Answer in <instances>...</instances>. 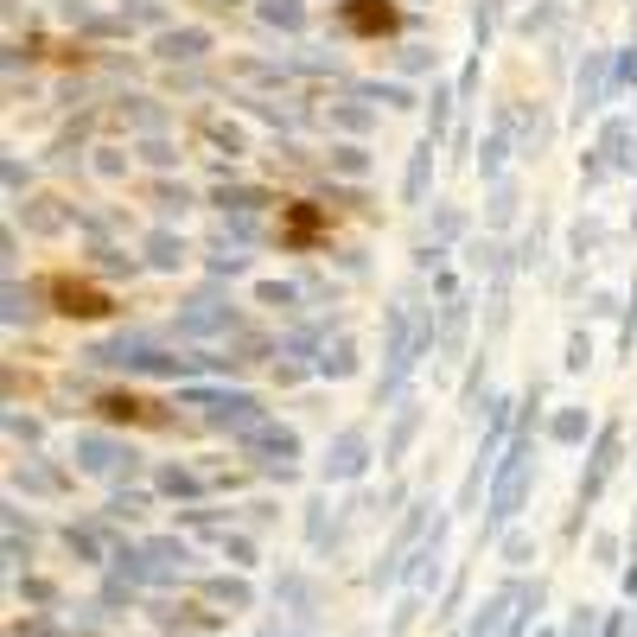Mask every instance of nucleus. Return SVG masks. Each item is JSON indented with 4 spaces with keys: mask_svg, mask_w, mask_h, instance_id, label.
<instances>
[{
    "mask_svg": "<svg viewBox=\"0 0 637 637\" xmlns=\"http://www.w3.org/2000/svg\"><path fill=\"white\" fill-rule=\"evenodd\" d=\"M529 485H536V440H529V434H516V440H510V453L497 459V472H491V516H485V542H504V536H510V523H516V510H523Z\"/></svg>",
    "mask_w": 637,
    "mask_h": 637,
    "instance_id": "obj_1",
    "label": "nucleus"
},
{
    "mask_svg": "<svg viewBox=\"0 0 637 637\" xmlns=\"http://www.w3.org/2000/svg\"><path fill=\"white\" fill-rule=\"evenodd\" d=\"M179 402L198 408L211 427H230V434H249V427L268 421V408L255 402L249 389H198V383H192V389H179Z\"/></svg>",
    "mask_w": 637,
    "mask_h": 637,
    "instance_id": "obj_2",
    "label": "nucleus"
},
{
    "mask_svg": "<svg viewBox=\"0 0 637 637\" xmlns=\"http://www.w3.org/2000/svg\"><path fill=\"white\" fill-rule=\"evenodd\" d=\"M618 446H625V427L618 421H606L593 434V453H587V472H580V485H574V516H567V536L580 529V516H587L593 504H599V491H606V478L618 472Z\"/></svg>",
    "mask_w": 637,
    "mask_h": 637,
    "instance_id": "obj_3",
    "label": "nucleus"
},
{
    "mask_svg": "<svg viewBox=\"0 0 637 637\" xmlns=\"http://www.w3.org/2000/svg\"><path fill=\"white\" fill-rule=\"evenodd\" d=\"M236 453L255 459L268 478H294V459H300V434L287 421H262V427H249V434H236Z\"/></svg>",
    "mask_w": 637,
    "mask_h": 637,
    "instance_id": "obj_4",
    "label": "nucleus"
},
{
    "mask_svg": "<svg viewBox=\"0 0 637 637\" xmlns=\"http://www.w3.org/2000/svg\"><path fill=\"white\" fill-rule=\"evenodd\" d=\"M71 459L90 478H134V472H141V453H134L122 434H77Z\"/></svg>",
    "mask_w": 637,
    "mask_h": 637,
    "instance_id": "obj_5",
    "label": "nucleus"
},
{
    "mask_svg": "<svg viewBox=\"0 0 637 637\" xmlns=\"http://www.w3.org/2000/svg\"><path fill=\"white\" fill-rule=\"evenodd\" d=\"M370 459H376V446H370L364 427H338V434L325 440L319 478H325V485H351V478H364V472H370Z\"/></svg>",
    "mask_w": 637,
    "mask_h": 637,
    "instance_id": "obj_6",
    "label": "nucleus"
},
{
    "mask_svg": "<svg viewBox=\"0 0 637 637\" xmlns=\"http://www.w3.org/2000/svg\"><path fill=\"white\" fill-rule=\"evenodd\" d=\"M153 357H160V332H122V338H109V344H90V351H83V364L147 376V364H153Z\"/></svg>",
    "mask_w": 637,
    "mask_h": 637,
    "instance_id": "obj_7",
    "label": "nucleus"
},
{
    "mask_svg": "<svg viewBox=\"0 0 637 637\" xmlns=\"http://www.w3.org/2000/svg\"><path fill=\"white\" fill-rule=\"evenodd\" d=\"M606 96H618L612 83V51H587L574 71V122H587V115L606 109Z\"/></svg>",
    "mask_w": 637,
    "mask_h": 637,
    "instance_id": "obj_8",
    "label": "nucleus"
},
{
    "mask_svg": "<svg viewBox=\"0 0 637 637\" xmlns=\"http://www.w3.org/2000/svg\"><path fill=\"white\" fill-rule=\"evenodd\" d=\"M243 313H236L223 294H198L192 306H179V319H172V332L179 338H217V332H236Z\"/></svg>",
    "mask_w": 637,
    "mask_h": 637,
    "instance_id": "obj_9",
    "label": "nucleus"
},
{
    "mask_svg": "<svg viewBox=\"0 0 637 637\" xmlns=\"http://www.w3.org/2000/svg\"><path fill=\"white\" fill-rule=\"evenodd\" d=\"M192 574V542L179 536H147L141 542V587L153 580V587H172V580Z\"/></svg>",
    "mask_w": 637,
    "mask_h": 637,
    "instance_id": "obj_10",
    "label": "nucleus"
},
{
    "mask_svg": "<svg viewBox=\"0 0 637 637\" xmlns=\"http://www.w3.org/2000/svg\"><path fill=\"white\" fill-rule=\"evenodd\" d=\"M510 153H516V109H497L491 134L478 141V172H485L491 185H504V166H510Z\"/></svg>",
    "mask_w": 637,
    "mask_h": 637,
    "instance_id": "obj_11",
    "label": "nucleus"
},
{
    "mask_svg": "<svg viewBox=\"0 0 637 637\" xmlns=\"http://www.w3.org/2000/svg\"><path fill=\"white\" fill-rule=\"evenodd\" d=\"M204 51H211V32H204V26H172V32L153 39V58L172 64V71H179V64H198Z\"/></svg>",
    "mask_w": 637,
    "mask_h": 637,
    "instance_id": "obj_12",
    "label": "nucleus"
},
{
    "mask_svg": "<svg viewBox=\"0 0 637 637\" xmlns=\"http://www.w3.org/2000/svg\"><path fill=\"white\" fill-rule=\"evenodd\" d=\"M141 255H147V268H160V274H179L185 262H192V249H185V236L179 230H147V243H141Z\"/></svg>",
    "mask_w": 637,
    "mask_h": 637,
    "instance_id": "obj_13",
    "label": "nucleus"
},
{
    "mask_svg": "<svg viewBox=\"0 0 637 637\" xmlns=\"http://www.w3.org/2000/svg\"><path fill=\"white\" fill-rule=\"evenodd\" d=\"M421 402H402L395 408V421H389V434H383V466H402V453L415 446V434H421Z\"/></svg>",
    "mask_w": 637,
    "mask_h": 637,
    "instance_id": "obj_14",
    "label": "nucleus"
},
{
    "mask_svg": "<svg viewBox=\"0 0 637 637\" xmlns=\"http://www.w3.org/2000/svg\"><path fill=\"white\" fill-rule=\"evenodd\" d=\"M434 153H440V141H415V153H408V172H402V204H421L427 198V179H434Z\"/></svg>",
    "mask_w": 637,
    "mask_h": 637,
    "instance_id": "obj_15",
    "label": "nucleus"
},
{
    "mask_svg": "<svg viewBox=\"0 0 637 637\" xmlns=\"http://www.w3.org/2000/svg\"><path fill=\"white\" fill-rule=\"evenodd\" d=\"M20 217H26V230H39V236H58L64 223H77V204H58V198H32V204H20Z\"/></svg>",
    "mask_w": 637,
    "mask_h": 637,
    "instance_id": "obj_16",
    "label": "nucleus"
},
{
    "mask_svg": "<svg viewBox=\"0 0 637 637\" xmlns=\"http://www.w3.org/2000/svg\"><path fill=\"white\" fill-rule=\"evenodd\" d=\"M516 128H523V153H548V141H555V122H548V109L542 102H523V109H516Z\"/></svg>",
    "mask_w": 637,
    "mask_h": 637,
    "instance_id": "obj_17",
    "label": "nucleus"
},
{
    "mask_svg": "<svg viewBox=\"0 0 637 637\" xmlns=\"http://www.w3.org/2000/svg\"><path fill=\"white\" fill-rule=\"evenodd\" d=\"M211 204H217L223 217H249V211H262V204H268V192H262V185H230V179H223L217 192H211Z\"/></svg>",
    "mask_w": 637,
    "mask_h": 637,
    "instance_id": "obj_18",
    "label": "nucleus"
},
{
    "mask_svg": "<svg viewBox=\"0 0 637 637\" xmlns=\"http://www.w3.org/2000/svg\"><path fill=\"white\" fill-rule=\"evenodd\" d=\"M587 434H593V415L580 402H567L561 415L548 421V440H555V446H587Z\"/></svg>",
    "mask_w": 637,
    "mask_h": 637,
    "instance_id": "obj_19",
    "label": "nucleus"
},
{
    "mask_svg": "<svg viewBox=\"0 0 637 637\" xmlns=\"http://www.w3.org/2000/svg\"><path fill=\"white\" fill-rule=\"evenodd\" d=\"M64 548H71L77 561H90V567L115 561V548H102V529L96 523H71V529H64Z\"/></svg>",
    "mask_w": 637,
    "mask_h": 637,
    "instance_id": "obj_20",
    "label": "nucleus"
},
{
    "mask_svg": "<svg viewBox=\"0 0 637 637\" xmlns=\"http://www.w3.org/2000/svg\"><path fill=\"white\" fill-rule=\"evenodd\" d=\"M153 485H160L166 497H204V491H211V485H204V472L179 466V459H172V466H160V472H153Z\"/></svg>",
    "mask_w": 637,
    "mask_h": 637,
    "instance_id": "obj_21",
    "label": "nucleus"
},
{
    "mask_svg": "<svg viewBox=\"0 0 637 637\" xmlns=\"http://www.w3.org/2000/svg\"><path fill=\"white\" fill-rule=\"evenodd\" d=\"M453 102H459V90L434 77V96H427V141H446V128H453Z\"/></svg>",
    "mask_w": 637,
    "mask_h": 637,
    "instance_id": "obj_22",
    "label": "nucleus"
},
{
    "mask_svg": "<svg viewBox=\"0 0 637 637\" xmlns=\"http://www.w3.org/2000/svg\"><path fill=\"white\" fill-rule=\"evenodd\" d=\"M255 20L281 32H306V0H255Z\"/></svg>",
    "mask_w": 637,
    "mask_h": 637,
    "instance_id": "obj_23",
    "label": "nucleus"
},
{
    "mask_svg": "<svg viewBox=\"0 0 637 637\" xmlns=\"http://www.w3.org/2000/svg\"><path fill=\"white\" fill-rule=\"evenodd\" d=\"M313 370H319V376H332V383H344V376H357V344H351V338L325 344V351L313 357Z\"/></svg>",
    "mask_w": 637,
    "mask_h": 637,
    "instance_id": "obj_24",
    "label": "nucleus"
},
{
    "mask_svg": "<svg viewBox=\"0 0 637 637\" xmlns=\"http://www.w3.org/2000/svg\"><path fill=\"white\" fill-rule=\"evenodd\" d=\"M364 102H383V109H415V90L408 83H383V77H364V83H351Z\"/></svg>",
    "mask_w": 637,
    "mask_h": 637,
    "instance_id": "obj_25",
    "label": "nucleus"
},
{
    "mask_svg": "<svg viewBox=\"0 0 637 637\" xmlns=\"http://www.w3.org/2000/svg\"><path fill=\"white\" fill-rule=\"evenodd\" d=\"M115 115L134 128H147V134H166V109H153V96H122L115 102Z\"/></svg>",
    "mask_w": 637,
    "mask_h": 637,
    "instance_id": "obj_26",
    "label": "nucleus"
},
{
    "mask_svg": "<svg viewBox=\"0 0 637 637\" xmlns=\"http://www.w3.org/2000/svg\"><path fill=\"white\" fill-rule=\"evenodd\" d=\"M192 204H198V192H192V185H153V211H160V223L185 217Z\"/></svg>",
    "mask_w": 637,
    "mask_h": 637,
    "instance_id": "obj_27",
    "label": "nucleus"
},
{
    "mask_svg": "<svg viewBox=\"0 0 637 637\" xmlns=\"http://www.w3.org/2000/svg\"><path fill=\"white\" fill-rule=\"evenodd\" d=\"M204 599H217V606H230V612H249L255 606V593L243 587V580H223V574L204 580Z\"/></svg>",
    "mask_w": 637,
    "mask_h": 637,
    "instance_id": "obj_28",
    "label": "nucleus"
},
{
    "mask_svg": "<svg viewBox=\"0 0 637 637\" xmlns=\"http://www.w3.org/2000/svg\"><path fill=\"white\" fill-rule=\"evenodd\" d=\"M516 606V587H504V593H491L485 606H478V618H472V631L466 637H497V618H504Z\"/></svg>",
    "mask_w": 637,
    "mask_h": 637,
    "instance_id": "obj_29",
    "label": "nucleus"
},
{
    "mask_svg": "<svg viewBox=\"0 0 637 637\" xmlns=\"http://www.w3.org/2000/svg\"><path fill=\"white\" fill-rule=\"evenodd\" d=\"M599 243H606V223H599V217H580L574 230H567V255H574V262H587Z\"/></svg>",
    "mask_w": 637,
    "mask_h": 637,
    "instance_id": "obj_30",
    "label": "nucleus"
},
{
    "mask_svg": "<svg viewBox=\"0 0 637 637\" xmlns=\"http://www.w3.org/2000/svg\"><path fill=\"white\" fill-rule=\"evenodd\" d=\"M325 166H332V172H344V179H364V172H370V147L344 141V147H332V153H325Z\"/></svg>",
    "mask_w": 637,
    "mask_h": 637,
    "instance_id": "obj_31",
    "label": "nucleus"
},
{
    "mask_svg": "<svg viewBox=\"0 0 637 637\" xmlns=\"http://www.w3.org/2000/svg\"><path fill=\"white\" fill-rule=\"evenodd\" d=\"M134 153H141V160H147L153 172H172V166L185 160V153H179V141H166V134H147V141L134 147Z\"/></svg>",
    "mask_w": 637,
    "mask_h": 637,
    "instance_id": "obj_32",
    "label": "nucleus"
},
{
    "mask_svg": "<svg viewBox=\"0 0 637 637\" xmlns=\"http://www.w3.org/2000/svg\"><path fill=\"white\" fill-rule=\"evenodd\" d=\"M497 13H504V0H472V39H478V58H485V45L497 39Z\"/></svg>",
    "mask_w": 637,
    "mask_h": 637,
    "instance_id": "obj_33",
    "label": "nucleus"
},
{
    "mask_svg": "<svg viewBox=\"0 0 637 637\" xmlns=\"http://www.w3.org/2000/svg\"><path fill=\"white\" fill-rule=\"evenodd\" d=\"M255 300L274 306V313H300V287L294 281H262V287H255Z\"/></svg>",
    "mask_w": 637,
    "mask_h": 637,
    "instance_id": "obj_34",
    "label": "nucleus"
},
{
    "mask_svg": "<svg viewBox=\"0 0 637 637\" xmlns=\"http://www.w3.org/2000/svg\"><path fill=\"white\" fill-rule=\"evenodd\" d=\"M147 504H153L147 491H115V497H109V523H141Z\"/></svg>",
    "mask_w": 637,
    "mask_h": 637,
    "instance_id": "obj_35",
    "label": "nucleus"
},
{
    "mask_svg": "<svg viewBox=\"0 0 637 637\" xmlns=\"http://www.w3.org/2000/svg\"><path fill=\"white\" fill-rule=\"evenodd\" d=\"M612 172H618V166H612V153L599 147V141H593L587 153H580V185H606Z\"/></svg>",
    "mask_w": 637,
    "mask_h": 637,
    "instance_id": "obj_36",
    "label": "nucleus"
},
{
    "mask_svg": "<svg viewBox=\"0 0 637 637\" xmlns=\"http://www.w3.org/2000/svg\"><path fill=\"white\" fill-rule=\"evenodd\" d=\"M13 485H26L32 497H51V491H64V478H58V472H45V466H32V459H26V466L13 472Z\"/></svg>",
    "mask_w": 637,
    "mask_h": 637,
    "instance_id": "obj_37",
    "label": "nucleus"
},
{
    "mask_svg": "<svg viewBox=\"0 0 637 637\" xmlns=\"http://www.w3.org/2000/svg\"><path fill=\"white\" fill-rule=\"evenodd\" d=\"M376 122V109H357V102H332V128H344V134H364Z\"/></svg>",
    "mask_w": 637,
    "mask_h": 637,
    "instance_id": "obj_38",
    "label": "nucleus"
},
{
    "mask_svg": "<svg viewBox=\"0 0 637 637\" xmlns=\"http://www.w3.org/2000/svg\"><path fill=\"white\" fill-rule=\"evenodd\" d=\"M395 71H402V77L434 71V45H402V51H395Z\"/></svg>",
    "mask_w": 637,
    "mask_h": 637,
    "instance_id": "obj_39",
    "label": "nucleus"
},
{
    "mask_svg": "<svg viewBox=\"0 0 637 637\" xmlns=\"http://www.w3.org/2000/svg\"><path fill=\"white\" fill-rule=\"evenodd\" d=\"M612 83H618V90H637V39L612 51Z\"/></svg>",
    "mask_w": 637,
    "mask_h": 637,
    "instance_id": "obj_40",
    "label": "nucleus"
},
{
    "mask_svg": "<svg viewBox=\"0 0 637 637\" xmlns=\"http://www.w3.org/2000/svg\"><path fill=\"white\" fill-rule=\"evenodd\" d=\"M32 313H39V306H32V287H20V281H7V325H32Z\"/></svg>",
    "mask_w": 637,
    "mask_h": 637,
    "instance_id": "obj_41",
    "label": "nucleus"
},
{
    "mask_svg": "<svg viewBox=\"0 0 637 637\" xmlns=\"http://www.w3.org/2000/svg\"><path fill=\"white\" fill-rule=\"evenodd\" d=\"M485 217H491V223H510V217H516V185H510V179L491 185V211H485Z\"/></svg>",
    "mask_w": 637,
    "mask_h": 637,
    "instance_id": "obj_42",
    "label": "nucleus"
},
{
    "mask_svg": "<svg viewBox=\"0 0 637 637\" xmlns=\"http://www.w3.org/2000/svg\"><path fill=\"white\" fill-rule=\"evenodd\" d=\"M504 561L510 567H529V561H536V542H529L523 529H510V536H504Z\"/></svg>",
    "mask_w": 637,
    "mask_h": 637,
    "instance_id": "obj_43",
    "label": "nucleus"
},
{
    "mask_svg": "<svg viewBox=\"0 0 637 637\" xmlns=\"http://www.w3.org/2000/svg\"><path fill=\"white\" fill-rule=\"evenodd\" d=\"M122 20H128V26H134V20H141V26H160L166 7H153V0H122Z\"/></svg>",
    "mask_w": 637,
    "mask_h": 637,
    "instance_id": "obj_44",
    "label": "nucleus"
},
{
    "mask_svg": "<svg viewBox=\"0 0 637 637\" xmlns=\"http://www.w3.org/2000/svg\"><path fill=\"white\" fill-rule=\"evenodd\" d=\"M96 268H102V274H134L141 262H134V255H122V249H109V243H102V249H96Z\"/></svg>",
    "mask_w": 637,
    "mask_h": 637,
    "instance_id": "obj_45",
    "label": "nucleus"
},
{
    "mask_svg": "<svg viewBox=\"0 0 637 637\" xmlns=\"http://www.w3.org/2000/svg\"><path fill=\"white\" fill-rule=\"evenodd\" d=\"M96 172H102V179H122V172H128V153H122V147H96Z\"/></svg>",
    "mask_w": 637,
    "mask_h": 637,
    "instance_id": "obj_46",
    "label": "nucleus"
},
{
    "mask_svg": "<svg viewBox=\"0 0 637 637\" xmlns=\"http://www.w3.org/2000/svg\"><path fill=\"white\" fill-rule=\"evenodd\" d=\"M555 13H561L555 0H542V7H529V13H523V32H529V39H536V32H548V26H555Z\"/></svg>",
    "mask_w": 637,
    "mask_h": 637,
    "instance_id": "obj_47",
    "label": "nucleus"
},
{
    "mask_svg": "<svg viewBox=\"0 0 637 637\" xmlns=\"http://www.w3.org/2000/svg\"><path fill=\"white\" fill-rule=\"evenodd\" d=\"M561 364H567V370H587V364H593V344H587V332H574V338H567V357H561Z\"/></svg>",
    "mask_w": 637,
    "mask_h": 637,
    "instance_id": "obj_48",
    "label": "nucleus"
},
{
    "mask_svg": "<svg viewBox=\"0 0 637 637\" xmlns=\"http://www.w3.org/2000/svg\"><path fill=\"white\" fill-rule=\"evenodd\" d=\"M217 548H223V555H230L236 567H255V542H249V536H223Z\"/></svg>",
    "mask_w": 637,
    "mask_h": 637,
    "instance_id": "obj_49",
    "label": "nucleus"
},
{
    "mask_svg": "<svg viewBox=\"0 0 637 637\" xmlns=\"http://www.w3.org/2000/svg\"><path fill=\"white\" fill-rule=\"evenodd\" d=\"M415 268H421V274H440V268H446V243H421V249H415Z\"/></svg>",
    "mask_w": 637,
    "mask_h": 637,
    "instance_id": "obj_50",
    "label": "nucleus"
},
{
    "mask_svg": "<svg viewBox=\"0 0 637 637\" xmlns=\"http://www.w3.org/2000/svg\"><path fill=\"white\" fill-rule=\"evenodd\" d=\"M434 230H440V243H446V236H459V230H466V217H459L453 204H440V211H434Z\"/></svg>",
    "mask_w": 637,
    "mask_h": 637,
    "instance_id": "obj_51",
    "label": "nucleus"
},
{
    "mask_svg": "<svg viewBox=\"0 0 637 637\" xmlns=\"http://www.w3.org/2000/svg\"><path fill=\"white\" fill-rule=\"evenodd\" d=\"M211 274H223V281H230V274H249V255H211Z\"/></svg>",
    "mask_w": 637,
    "mask_h": 637,
    "instance_id": "obj_52",
    "label": "nucleus"
},
{
    "mask_svg": "<svg viewBox=\"0 0 637 637\" xmlns=\"http://www.w3.org/2000/svg\"><path fill=\"white\" fill-rule=\"evenodd\" d=\"M7 434H13V440H26V446H32V440H39V421H20V415H7Z\"/></svg>",
    "mask_w": 637,
    "mask_h": 637,
    "instance_id": "obj_53",
    "label": "nucleus"
},
{
    "mask_svg": "<svg viewBox=\"0 0 637 637\" xmlns=\"http://www.w3.org/2000/svg\"><path fill=\"white\" fill-rule=\"evenodd\" d=\"M26 179H32V166H20V160H7V192H20Z\"/></svg>",
    "mask_w": 637,
    "mask_h": 637,
    "instance_id": "obj_54",
    "label": "nucleus"
},
{
    "mask_svg": "<svg viewBox=\"0 0 637 637\" xmlns=\"http://www.w3.org/2000/svg\"><path fill=\"white\" fill-rule=\"evenodd\" d=\"M625 593H631V599H637V561H631V567H625Z\"/></svg>",
    "mask_w": 637,
    "mask_h": 637,
    "instance_id": "obj_55",
    "label": "nucleus"
},
{
    "mask_svg": "<svg viewBox=\"0 0 637 637\" xmlns=\"http://www.w3.org/2000/svg\"><path fill=\"white\" fill-rule=\"evenodd\" d=\"M631 561H637V516H631Z\"/></svg>",
    "mask_w": 637,
    "mask_h": 637,
    "instance_id": "obj_56",
    "label": "nucleus"
},
{
    "mask_svg": "<svg viewBox=\"0 0 637 637\" xmlns=\"http://www.w3.org/2000/svg\"><path fill=\"white\" fill-rule=\"evenodd\" d=\"M262 637H294V631H281V625H268V631H262Z\"/></svg>",
    "mask_w": 637,
    "mask_h": 637,
    "instance_id": "obj_57",
    "label": "nucleus"
},
{
    "mask_svg": "<svg viewBox=\"0 0 637 637\" xmlns=\"http://www.w3.org/2000/svg\"><path fill=\"white\" fill-rule=\"evenodd\" d=\"M631 230H637V211H631Z\"/></svg>",
    "mask_w": 637,
    "mask_h": 637,
    "instance_id": "obj_58",
    "label": "nucleus"
}]
</instances>
